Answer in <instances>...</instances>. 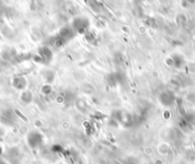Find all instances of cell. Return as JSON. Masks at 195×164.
<instances>
[{
    "label": "cell",
    "instance_id": "obj_11",
    "mask_svg": "<svg viewBox=\"0 0 195 164\" xmlns=\"http://www.w3.org/2000/svg\"><path fill=\"white\" fill-rule=\"evenodd\" d=\"M1 154H2V148L0 147V155H1Z\"/></svg>",
    "mask_w": 195,
    "mask_h": 164
},
{
    "label": "cell",
    "instance_id": "obj_2",
    "mask_svg": "<svg viewBox=\"0 0 195 164\" xmlns=\"http://www.w3.org/2000/svg\"><path fill=\"white\" fill-rule=\"evenodd\" d=\"M74 33H75L74 30L69 27L62 28L59 34L58 41H56V46H62L66 41L72 39L74 37Z\"/></svg>",
    "mask_w": 195,
    "mask_h": 164
},
{
    "label": "cell",
    "instance_id": "obj_3",
    "mask_svg": "<svg viewBox=\"0 0 195 164\" xmlns=\"http://www.w3.org/2000/svg\"><path fill=\"white\" fill-rule=\"evenodd\" d=\"M89 27V21L84 17H78L73 22V30L82 34Z\"/></svg>",
    "mask_w": 195,
    "mask_h": 164
},
{
    "label": "cell",
    "instance_id": "obj_7",
    "mask_svg": "<svg viewBox=\"0 0 195 164\" xmlns=\"http://www.w3.org/2000/svg\"><path fill=\"white\" fill-rule=\"evenodd\" d=\"M20 100L24 104H30L33 101V93L27 90L23 91L20 94Z\"/></svg>",
    "mask_w": 195,
    "mask_h": 164
},
{
    "label": "cell",
    "instance_id": "obj_5",
    "mask_svg": "<svg viewBox=\"0 0 195 164\" xmlns=\"http://www.w3.org/2000/svg\"><path fill=\"white\" fill-rule=\"evenodd\" d=\"M159 102L163 106H170L173 102V97L169 92H162L158 97Z\"/></svg>",
    "mask_w": 195,
    "mask_h": 164
},
{
    "label": "cell",
    "instance_id": "obj_4",
    "mask_svg": "<svg viewBox=\"0 0 195 164\" xmlns=\"http://www.w3.org/2000/svg\"><path fill=\"white\" fill-rule=\"evenodd\" d=\"M12 87H14L15 90L23 92V91L26 90L27 85H28V82H27V79L25 78L24 77H21V75H17V77H15L14 79H12Z\"/></svg>",
    "mask_w": 195,
    "mask_h": 164
},
{
    "label": "cell",
    "instance_id": "obj_10",
    "mask_svg": "<svg viewBox=\"0 0 195 164\" xmlns=\"http://www.w3.org/2000/svg\"><path fill=\"white\" fill-rule=\"evenodd\" d=\"M0 164H6L3 160H0Z\"/></svg>",
    "mask_w": 195,
    "mask_h": 164
},
{
    "label": "cell",
    "instance_id": "obj_9",
    "mask_svg": "<svg viewBox=\"0 0 195 164\" xmlns=\"http://www.w3.org/2000/svg\"><path fill=\"white\" fill-rule=\"evenodd\" d=\"M4 134H5L4 129H2V127H0V136H3Z\"/></svg>",
    "mask_w": 195,
    "mask_h": 164
},
{
    "label": "cell",
    "instance_id": "obj_8",
    "mask_svg": "<svg viewBox=\"0 0 195 164\" xmlns=\"http://www.w3.org/2000/svg\"><path fill=\"white\" fill-rule=\"evenodd\" d=\"M41 91H42V93H43L44 94H49V93H52L53 88H52V86L50 85V84L46 83V84H44V86H42Z\"/></svg>",
    "mask_w": 195,
    "mask_h": 164
},
{
    "label": "cell",
    "instance_id": "obj_6",
    "mask_svg": "<svg viewBox=\"0 0 195 164\" xmlns=\"http://www.w3.org/2000/svg\"><path fill=\"white\" fill-rule=\"evenodd\" d=\"M39 55L41 58V62L48 64V63L52 60L53 57V53L50 49L48 48H41L39 50Z\"/></svg>",
    "mask_w": 195,
    "mask_h": 164
},
{
    "label": "cell",
    "instance_id": "obj_1",
    "mask_svg": "<svg viewBox=\"0 0 195 164\" xmlns=\"http://www.w3.org/2000/svg\"><path fill=\"white\" fill-rule=\"evenodd\" d=\"M44 142V137L39 131H32L27 136V143L33 149L39 148Z\"/></svg>",
    "mask_w": 195,
    "mask_h": 164
}]
</instances>
